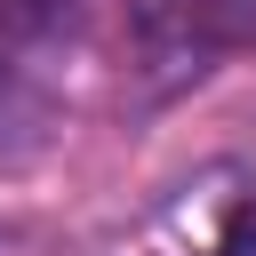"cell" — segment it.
<instances>
[{"label":"cell","instance_id":"1","mask_svg":"<svg viewBox=\"0 0 256 256\" xmlns=\"http://www.w3.org/2000/svg\"><path fill=\"white\" fill-rule=\"evenodd\" d=\"M208 256H256V192L224 216V232H216V248H208Z\"/></svg>","mask_w":256,"mask_h":256}]
</instances>
